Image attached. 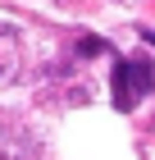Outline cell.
Instances as JSON below:
<instances>
[{
	"mask_svg": "<svg viewBox=\"0 0 155 160\" xmlns=\"http://www.w3.org/2000/svg\"><path fill=\"white\" fill-rule=\"evenodd\" d=\"M142 37H146V41H151V46H155V32H151V28H142Z\"/></svg>",
	"mask_w": 155,
	"mask_h": 160,
	"instance_id": "cell-3",
	"label": "cell"
},
{
	"mask_svg": "<svg viewBox=\"0 0 155 160\" xmlns=\"http://www.w3.org/2000/svg\"><path fill=\"white\" fill-rule=\"evenodd\" d=\"M151 87H155V64L151 60H114V73H109L114 110H137Z\"/></svg>",
	"mask_w": 155,
	"mask_h": 160,
	"instance_id": "cell-1",
	"label": "cell"
},
{
	"mask_svg": "<svg viewBox=\"0 0 155 160\" xmlns=\"http://www.w3.org/2000/svg\"><path fill=\"white\" fill-rule=\"evenodd\" d=\"M78 50H82V55H105V41H100V37H82V41H78Z\"/></svg>",
	"mask_w": 155,
	"mask_h": 160,
	"instance_id": "cell-2",
	"label": "cell"
}]
</instances>
